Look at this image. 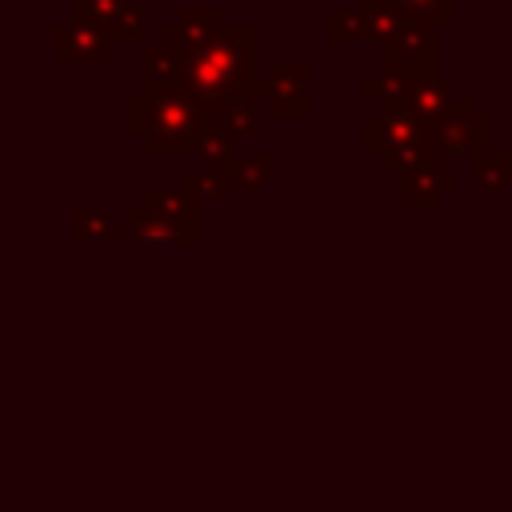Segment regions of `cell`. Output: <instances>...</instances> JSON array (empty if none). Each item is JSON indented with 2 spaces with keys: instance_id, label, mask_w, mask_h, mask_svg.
Masks as SVG:
<instances>
[{
  "instance_id": "ffe728a7",
  "label": "cell",
  "mask_w": 512,
  "mask_h": 512,
  "mask_svg": "<svg viewBox=\"0 0 512 512\" xmlns=\"http://www.w3.org/2000/svg\"><path fill=\"white\" fill-rule=\"evenodd\" d=\"M360 36V8H344V4H332L324 12V40L328 44H344Z\"/></svg>"
},
{
  "instance_id": "2e32d148",
  "label": "cell",
  "mask_w": 512,
  "mask_h": 512,
  "mask_svg": "<svg viewBox=\"0 0 512 512\" xmlns=\"http://www.w3.org/2000/svg\"><path fill=\"white\" fill-rule=\"evenodd\" d=\"M124 228H128V240H132V244H184L180 232H176L168 220H160L144 200L128 208Z\"/></svg>"
},
{
  "instance_id": "8fae6325",
  "label": "cell",
  "mask_w": 512,
  "mask_h": 512,
  "mask_svg": "<svg viewBox=\"0 0 512 512\" xmlns=\"http://www.w3.org/2000/svg\"><path fill=\"white\" fill-rule=\"evenodd\" d=\"M144 204L160 216V220H168L176 232H180V240L188 244V240H196L200 236V200L180 184V188H148L144 192Z\"/></svg>"
},
{
  "instance_id": "ba28073f",
  "label": "cell",
  "mask_w": 512,
  "mask_h": 512,
  "mask_svg": "<svg viewBox=\"0 0 512 512\" xmlns=\"http://www.w3.org/2000/svg\"><path fill=\"white\" fill-rule=\"evenodd\" d=\"M312 64L308 60H276L268 80H272V112L276 116H308L312 108V88H308Z\"/></svg>"
},
{
  "instance_id": "3957f363",
  "label": "cell",
  "mask_w": 512,
  "mask_h": 512,
  "mask_svg": "<svg viewBox=\"0 0 512 512\" xmlns=\"http://www.w3.org/2000/svg\"><path fill=\"white\" fill-rule=\"evenodd\" d=\"M360 148L376 156L384 172H396V176L436 152L428 128L400 100H380V108L360 120Z\"/></svg>"
},
{
  "instance_id": "ac0fdd59",
  "label": "cell",
  "mask_w": 512,
  "mask_h": 512,
  "mask_svg": "<svg viewBox=\"0 0 512 512\" xmlns=\"http://www.w3.org/2000/svg\"><path fill=\"white\" fill-rule=\"evenodd\" d=\"M276 176V156L272 152H256V156H240L236 160V188L240 192H260L268 188Z\"/></svg>"
},
{
  "instance_id": "5bb4252c",
  "label": "cell",
  "mask_w": 512,
  "mask_h": 512,
  "mask_svg": "<svg viewBox=\"0 0 512 512\" xmlns=\"http://www.w3.org/2000/svg\"><path fill=\"white\" fill-rule=\"evenodd\" d=\"M172 88H184V56L176 48H168L164 40L148 44V52H144V92H172Z\"/></svg>"
},
{
  "instance_id": "6da1fadb",
  "label": "cell",
  "mask_w": 512,
  "mask_h": 512,
  "mask_svg": "<svg viewBox=\"0 0 512 512\" xmlns=\"http://www.w3.org/2000/svg\"><path fill=\"white\" fill-rule=\"evenodd\" d=\"M252 48L256 36L248 24H224L220 36H212L204 48L184 56V88L200 100L204 120L220 128V116L236 100L240 84L252 76Z\"/></svg>"
},
{
  "instance_id": "7a4b0ae2",
  "label": "cell",
  "mask_w": 512,
  "mask_h": 512,
  "mask_svg": "<svg viewBox=\"0 0 512 512\" xmlns=\"http://www.w3.org/2000/svg\"><path fill=\"white\" fill-rule=\"evenodd\" d=\"M124 124L144 140L148 152H196V140L208 128L204 108L188 88L132 96L124 108Z\"/></svg>"
},
{
  "instance_id": "7402d4cb",
  "label": "cell",
  "mask_w": 512,
  "mask_h": 512,
  "mask_svg": "<svg viewBox=\"0 0 512 512\" xmlns=\"http://www.w3.org/2000/svg\"><path fill=\"white\" fill-rule=\"evenodd\" d=\"M508 156H512V140H508Z\"/></svg>"
},
{
  "instance_id": "9c48e42d",
  "label": "cell",
  "mask_w": 512,
  "mask_h": 512,
  "mask_svg": "<svg viewBox=\"0 0 512 512\" xmlns=\"http://www.w3.org/2000/svg\"><path fill=\"white\" fill-rule=\"evenodd\" d=\"M436 156H440V152H432V156H424L420 164H412L408 172H400V204L424 208V204H436L444 192L456 188V172L444 168Z\"/></svg>"
},
{
  "instance_id": "4fadbf2b",
  "label": "cell",
  "mask_w": 512,
  "mask_h": 512,
  "mask_svg": "<svg viewBox=\"0 0 512 512\" xmlns=\"http://www.w3.org/2000/svg\"><path fill=\"white\" fill-rule=\"evenodd\" d=\"M408 28V16L396 0H360V40L372 48H388Z\"/></svg>"
},
{
  "instance_id": "7c38bea8",
  "label": "cell",
  "mask_w": 512,
  "mask_h": 512,
  "mask_svg": "<svg viewBox=\"0 0 512 512\" xmlns=\"http://www.w3.org/2000/svg\"><path fill=\"white\" fill-rule=\"evenodd\" d=\"M380 60H384V68L436 64V28L432 24H420V20H408V28L388 48H380Z\"/></svg>"
},
{
  "instance_id": "8992f818",
  "label": "cell",
  "mask_w": 512,
  "mask_h": 512,
  "mask_svg": "<svg viewBox=\"0 0 512 512\" xmlns=\"http://www.w3.org/2000/svg\"><path fill=\"white\" fill-rule=\"evenodd\" d=\"M72 16L100 24L112 36V44H128V40L140 44L148 32L144 8L132 0H72Z\"/></svg>"
},
{
  "instance_id": "5b68a950",
  "label": "cell",
  "mask_w": 512,
  "mask_h": 512,
  "mask_svg": "<svg viewBox=\"0 0 512 512\" xmlns=\"http://www.w3.org/2000/svg\"><path fill=\"white\" fill-rule=\"evenodd\" d=\"M488 116L476 108L472 96H456L444 116L436 124H428V136L436 144V152H472V148H484L488 144Z\"/></svg>"
},
{
  "instance_id": "d6986e66",
  "label": "cell",
  "mask_w": 512,
  "mask_h": 512,
  "mask_svg": "<svg viewBox=\"0 0 512 512\" xmlns=\"http://www.w3.org/2000/svg\"><path fill=\"white\" fill-rule=\"evenodd\" d=\"M400 12L408 20H420V24H432V28H444L456 20V0H396Z\"/></svg>"
},
{
  "instance_id": "277c9868",
  "label": "cell",
  "mask_w": 512,
  "mask_h": 512,
  "mask_svg": "<svg viewBox=\"0 0 512 512\" xmlns=\"http://www.w3.org/2000/svg\"><path fill=\"white\" fill-rule=\"evenodd\" d=\"M360 92L368 100H400L424 128L444 116V108L456 100L448 80L436 72V64H416V68H384L380 76L364 80Z\"/></svg>"
},
{
  "instance_id": "30bf717a",
  "label": "cell",
  "mask_w": 512,
  "mask_h": 512,
  "mask_svg": "<svg viewBox=\"0 0 512 512\" xmlns=\"http://www.w3.org/2000/svg\"><path fill=\"white\" fill-rule=\"evenodd\" d=\"M220 32H224L220 12H216L212 4H196V8H184L180 20L164 24L160 40H164L168 48H176L180 56H192L196 48H204V44H208L212 36H220Z\"/></svg>"
},
{
  "instance_id": "e0dca14e",
  "label": "cell",
  "mask_w": 512,
  "mask_h": 512,
  "mask_svg": "<svg viewBox=\"0 0 512 512\" xmlns=\"http://www.w3.org/2000/svg\"><path fill=\"white\" fill-rule=\"evenodd\" d=\"M472 180L484 192H512V156H508V148L504 152H496L488 144L476 148V156H472Z\"/></svg>"
},
{
  "instance_id": "9a60e30c",
  "label": "cell",
  "mask_w": 512,
  "mask_h": 512,
  "mask_svg": "<svg viewBox=\"0 0 512 512\" xmlns=\"http://www.w3.org/2000/svg\"><path fill=\"white\" fill-rule=\"evenodd\" d=\"M72 236H76V244H96V240H104V244H124V240H128V228L116 224V220L108 216V208L80 204V208L72 212Z\"/></svg>"
},
{
  "instance_id": "44dd1931",
  "label": "cell",
  "mask_w": 512,
  "mask_h": 512,
  "mask_svg": "<svg viewBox=\"0 0 512 512\" xmlns=\"http://www.w3.org/2000/svg\"><path fill=\"white\" fill-rule=\"evenodd\" d=\"M220 132H224V136H232V140L252 136V132H256V104L236 96V100L228 104V112L220 116Z\"/></svg>"
},
{
  "instance_id": "52a82bcc",
  "label": "cell",
  "mask_w": 512,
  "mask_h": 512,
  "mask_svg": "<svg viewBox=\"0 0 512 512\" xmlns=\"http://www.w3.org/2000/svg\"><path fill=\"white\" fill-rule=\"evenodd\" d=\"M52 44H56V60H68V64H104L112 56V36L100 24L80 20V16L60 24Z\"/></svg>"
}]
</instances>
